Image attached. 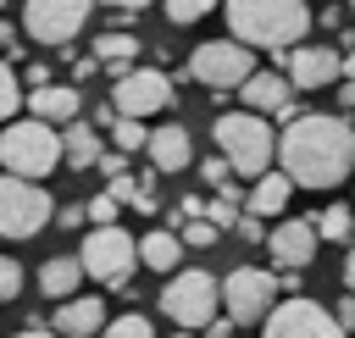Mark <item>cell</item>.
<instances>
[{
	"label": "cell",
	"mask_w": 355,
	"mask_h": 338,
	"mask_svg": "<svg viewBox=\"0 0 355 338\" xmlns=\"http://www.w3.org/2000/svg\"><path fill=\"white\" fill-rule=\"evenodd\" d=\"M277 166L300 183V188H338L349 172H355V127L344 116H300L283 127V144H277Z\"/></svg>",
	"instance_id": "6da1fadb"
},
{
	"label": "cell",
	"mask_w": 355,
	"mask_h": 338,
	"mask_svg": "<svg viewBox=\"0 0 355 338\" xmlns=\"http://www.w3.org/2000/svg\"><path fill=\"white\" fill-rule=\"evenodd\" d=\"M227 28L250 50L288 55L311 33V6L305 0H227Z\"/></svg>",
	"instance_id": "7a4b0ae2"
},
{
	"label": "cell",
	"mask_w": 355,
	"mask_h": 338,
	"mask_svg": "<svg viewBox=\"0 0 355 338\" xmlns=\"http://www.w3.org/2000/svg\"><path fill=\"white\" fill-rule=\"evenodd\" d=\"M216 150L233 161V177H266V172H277L272 161H277V144H283V133H272V116H261V111H227V116H216Z\"/></svg>",
	"instance_id": "3957f363"
},
{
	"label": "cell",
	"mask_w": 355,
	"mask_h": 338,
	"mask_svg": "<svg viewBox=\"0 0 355 338\" xmlns=\"http://www.w3.org/2000/svg\"><path fill=\"white\" fill-rule=\"evenodd\" d=\"M0 166L11 177H28V183H44L55 166H67V144H61L55 122H39V116L6 122V133H0Z\"/></svg>",
	"instance_id": "277c9868"
},
{
	"label": "cell",
	"mask_w": 355,
	"mask_h": 338,
	"mask_svg": "<svg viewBox=\"0 0 355 338\" xmlns=\"http://www.w3.org/2000/svg\"><path fill=\"white\" fill-rule=\"evenodd\" d=\"M155 305H161V316L172 321V327H189V332H205L222 310V283L211 277V272H200V266H183V272H172L166 283H161V294H155Z\"/></svg>",
	"instance_id": "5b68a950"
},
{
	"label": "cell",
	"mask_w": 355,
	"mask_h": 338,
	"mask_svg": "<svg viewBox=\"0 0 355 338\" xmlns=\"http://www.w3.org/2000/svg\"><path fill=\"white\" fill-rule=\"evenodd\" d=\"M255 72H261V66H255V50H250V44H239V39H211V44H200V50L189 55V66H183L178 78H194V83H205V89H216V94H239Z\"/></svg>",
	"instance_id": "8992f818"
},
{
	"label": "cell",
	"mask_w": 355,
	"mask_h": 338,
	"mask_svg": "<svg viewBox=\"0 0 355 338\" xmlns=\"http://www.w3.org/2000/svg\"><path fill=\"white\" fill-rule=\"evenodd\" d=\"M277 294H283V277L266 272V266H233L222 277V310L239 321V327H255L277 310Z\"/></svg>",
	"instance_id": "52a82bcc"
},
{
	"label": "cell",
	"mask_w": 355,
	"mask_h": 338,
	"mask_svg": "<svg viewBox=\"0 0 355 338\" xmlns=\"http://www.w3.org/2000/svg\"><path fill=\"white\" fill-rule=\"evenodd\" d=\"M55 199L44 183H28V177H0V233L6 238H33L44 222H55Z\"/></svg>",
	"instance_id": "ba28073f"
},
{
	"label": "cell",
	"mask_w": 355,
	"mask_h": 338,
	"mask_svg": "<svg viewBox=\"0 0 355 338\" xmlns=\"http://www.w3.org/2000/svg\"><path fill=\"white\" fill-rule=\"evenodd\" d=\"M78 260H83V272H89L94 283L122 288V283L133 277V266H139V244H133V233H122V227H89Z\"/></svg>",
	"instance_id": "9c48e42d"
},
{
	"label": "cell",
	"mask_w": 355,
	"mask_h": 338,
	"mask_svg": "<svg viewBox=\"0 0 355 338\" xmlns=\"http://www.w3.org/2000/svg\"><path fill=\"white\" fill-rule=\"evenodd\" d=\"M89 6L94 0H22V28L44 50H67L78 39V28L89 22Z\"/></svg>",
	"instance_id": "30bf717a"
},
{
	"label": "cell",
	"mask_w": 355,
	"mask_h": 338,
	"mask_svg": "<svg viewBox=\"0 0 355 338\" xmlns=\"http://www.w3.org/2000/svg\"><path fill=\"white\" fill-rule=\"evenodd\" d=\"M261 338H349V327H344L333 310H322L316 299L288 294V299L266 316V332H261Z\"/></svg>",
	"instance_id": "8fae6325"
},
{
	"label": "cell",
	"mask_w": 355,
	"mask_h": 338,
	"mask_svg": "<svg viewBox=\"0 0 355 338\" xmlns=\"http://www.w3.org/2000/svg\"><path fill=\"white\" fill-rule=\"evenodd\" d=\"M111 105L122 111V116H155V111H166L172 105V78L166 72H155V66H128L116 83H111Z\"/></svg>",
	"instance_id": "7c38bea8"
},
{
	"label": "cell",
	"mask_w": 355,
	"mask_h": 338,
	"mask_svg": "<svg viewBox=\"0 0 355 338\" xmlns=\"http://www.w3.org/2000/svg\"><path fill=\"white\" fill-rule=\"evenodd\" d=\"M239 100H244V111H261V116H277L283 127L305 116V111L294 105V78H288V72H255V78H250V83L239 89Z\"/></svg>",
	"instance_id": "4fadbf2b"
},
{
	"label": "cell",
	"mask_w": 355,
	"mask_h": 338,
	"mask_svg": "<svg viewBox=\"0 0 355 338\" xmlns=\"http://www.w3.org/2000/svg\"><path fill=\"white\" fill-rule=\"evenodd\" d=\"M316 244H322L316 222H305V216H288V222H277V227H272V238H266V255H272V266H283V272H300V266H311V260H316Z\"/></svg>",
	"instance_id": "5bb4252c"
},
{
	"label": "cell",
	"mask_w": 355,
	"mask_h": 338,
	"mask_svg": "<svg viewBox=\"0 0 355 338\" xmlns=\"http://www.w3.org/2000/svg\"><path fill=\"white\" fill-rule=\"evenodd\" d=\"M283 72L294 78V89H327V83H338L344 55L327 50V44H300V50L283 55Z\"/></svg>",
	"instance_id": "9a60e30c"
},
{
	"label": "cell",
	"mask_w": 355,
	"mask_h": 338,
	"mask_svg": "<svg viewBox=\"0 0 355 338\" xmlns=\"http://www.w3.org/2000/svg\"><path fill=\"white\" fill-rule=\"evenodd\" d=\"M50 327H55L61 338H94V332L111 327V321H105V299H100V294H72V299L55 305Z\"/></svg>",
	"instance_id": "2e32d148"
},
{
	"label": "cell",
	"mask_w": 355,
	"mask_h": 338,
	"mask_svg": "<svg viewBox=\"0 0 355 338\" xmlns=\"http://www.w3.org/2000/svg\"><path fill=\"white\" fill-rule=\"evenodd\" d=\"M28 116L39 122H83V94L72 83H44V89H28Z\"/></svg>",
	"instance_id": "e0dca14e"
},
{
	"label": "cell",
	"mask_w": 355,
	"mask_h": 338,
	"mask_svg": "<svg viewBox=\"0 0 355 338\" xmlns=\"http://www.w3.org/2000/svg\"><path fill=\"white\" fill-rule=\"evenodd\" d=\"M144 155L155 161V172H183V166H194V139H189L183 122H161L150 133V150Z\"/></svg>",
	"instance_id": "ac0fdd59"
},
{
	"label": "cell",
	"mask_w": 355,
	"mask_h": 338,
	"mask_svg": "<svg viewBox=\"0 0 355 338\" xmlns=\"http://www.w3.org/2000/svg\"><path fill=\"white\" fill-rule=\"evenodd\" d=\"M294 188H300V183H294L283 166H277V172H266V177H255V183H250V199H244V211H250V216H261V222H266V216H283Z\"/></svg>",
	"instance_id": "d6986e66"
},
{
	"label": "cell",
	"mask_w": 355,
	"mask_h": 338,
	"mask_svg": "<svg viewBox=\"0 0 355 338\" xmlns=\"http://www.w3.org/2000/svg\"><path fill=\"white\" fill-rule=\"evenodd\" d=\"M183 249H189V244H183V233H172V227H150V233L139 238V260H144L150 272H166V277L183 272V266H178Z\"/></svg>",
	"instance_id": "ffe728a7"
},
{
	"label": "cell",
	"mask_w": 355,
	"mask_h": 338,
	"mask_svg": "<svg viewBox=\"0 0 355 338\" xmlns=\"http://www.w3.org/2000/svg\"><path fill=\"white\" fill-rule=\"evenodd\" d=\"M83 277H89V272H83V260H78V255H55V260H44V266H39V294L61 305V299H72V294L83 288Z\"/></svg>",
	"instance_id": "44dd1931"
},
{
	"label": "cell",
	"mask_w": 355,
	"mask_h": 338,
	"mask_svg": "<svg viewBox=\"0 0 355 338\" xmlns=\"http://www.w3.org/2000/svg\"><path fill=\"white\" fill-rule=\"evenodd\" d=\"M61 144H67V166H72V172H89V166L105 161V144H100L94 122H67V127H61Z\"/></svg>",
	"instance_id": "7402d4cb"
},
{
	"label": "cell",
	"mask_w": 355,
	"mask_h": 338,
	"mask_svg": "<svg viewBox=\"0 0 355 338\" xmlns=\"http://www.w3.org/2000/svg\"><path fill=\"white\" fill-rule=\"evenodd\" d=\"M94 55H100V66H111L116 78L133 66V55H139V39L133 33H122V28H105L100 39H94Z\"/></svg>",
	"instance_id": "603a6c76"
},
{
	"label": "cell",
	"mask_w": 355,
	"mask_h": 338,
	"mask_svg": "<svg viewBox=\"0 0 355 338\" xmlns=\"http://www.w3.org/2000/svg\"><path fill=\"white\" fill-rule=\"evenodd\" d=\"M22 111H28V89H22V66H17V61H6V66H0V116H11V122H17Z\"/></svg>",
	"instance_id": "cb8c5ba5"
},
{
	"label": "cell",
	"mask_w": 355,
	"mask_h": 338,
	"mask_svg": "<svg viewBox=\"0 0 355 338\" xmlns=\"http://www.w3.org/2000/svg\"><path fill=\"white\" fill-rule=\"evenodd\" d=\"M316 233L327 244H355V205H327L316 216Z\"/></svg>",
	"instance_id": "d4e9b609"
},
{
	"label": "cell",
	"mask_w": 355,
	"mask_h": 338,
	"mask_svg": "<svg viewBox=\"0 0 355 338\" xmlns=\"http://www.w3.org/2000/svg\"><path fill=\"white\" fill-rule=\"evenodd\" d=\"M150 133H155V127H144L139 116H116V127H111V150H128V155H133V150H150Z\"/></svg>",
	"instance_id": "484cf974"
},
{
	"label": "cell",
	"mask_w": 355,
	"mask_h": 338,
	"mask_svg": "<svg viewBox=\"0 0 355 338\" xmlns=\"http://www.w3.org/2000/svg\"><path fill=\"white\" fill-rule=\"evenodd\" d=\"M161 11H166V22H178V28H189V22H200V17H211V11H216V0H161Z\"/></svg>",
	"instance_id": "4316f807"
},
{
	"label": "cell",
	"mask_w": 355,
	"mask_h": 338,
	"mask_svg": "<svg viewBox=\"0 0 355 338\" xmlns=\"http://www.w3.org/2000/svg\"><path fill=\"white\" fill-rule=\"evenodd\" d=\"M105 338H155V321L139 316V310H128V316H116V321L105 327Z\"/></svg>",
	"instance_id": "83f0119b"
},
{
	"label": "cell",
	"mask_w": 355,
	"mask_h": 338,
	"mask_svg": "<svg viewBox=\"0 0 355 338\" xmlns=\"http://www.w3.org/2000/svg\"><path fill=\"white\" fill-rule=\"evenodd\" d=\"M116 211H122V199L105 188V194H94L89 199V227H116Z\"/></svg>",
	"instance_id": "f1b7e54d"
},
{
	"label": "cell",
	"mask_w": 355,
	"mask_h": 338,
	"mask_svg": "<svg viewBox=\"0 0 355 338\" xmlns=\"http://www.w3.org/2000/svg\"><path fill=\"white\" fill-rule=\"evenodd\" d=\"M205 222H216V227L227 233V227H239V222H244V205H239V199H227V194H216V199H211V211H205Z\"/></svg>",
	"instance_id": "f546056e"
},
{
	"label": "cell",
	"mask_w": 355,
	"mask_h": 338,
	"mask_svg": "<svg viewBox=\"0 0 355 338\" xmlns=\"http://www.w3.org/2000/svg\"><path fill=\"white\" fill-rule=\"evenodd\" d=\"M178 233H183V244H189V249H205V244H216V238H222V227H216V222H205V216H200V222H183Z\"/></svg>",
	"instance_id": "4dcf8cb0"
},
{
	"label": "cell",
	"mask_w": 355,
	"mask_h": 338,
	"mask_svg": "<svg viewBox=\"0 0 355 338\" xmlns=\"http://www.w3.org/2000/svg\"><path fill=\"white\" fill-rule=\"evenodd\" d=\"M200 177H205L211 188H222V183H233V161L216 150V155H205V161H200Z\"/></svg>",
	"instance_id": "1f68e13d"
},
{
	"label": "cell",
	"mask_w": 355,
	"mask_h": 338,
	"mask_svg": "<svg viewBox=\"0 0 355 338\" xmlns=\"http://www.w3.org/2000/svg\"><path fill=\"white\" fill-rule=\"evenodd\" d=\"M17 294H22V260L0 255V299H17Z\"/></svg>",
	"instance_id": "d6a6232c"
},
{
	"label": "cell",
	"mask_w": 355,
	"mask_h": 338,
	"mask_svg": "<svg viewBox=\"0 0 355 338\" xmlns=\"http://www.w3.org/2000/svg\"><path fill=\"white\" fill-rule=\"evenodd\" d=\"M55 222H61V227H83V222H89V199H72V205H61V211H55Z\"/></svg>",
	"instance_id": "836d02e7"
},
{
	"label": "cell",
	"mask_w": 355,
	"mask_h": 338,
	"mask_svg": "<svg viewBox=\"0 0 355 338\" xmlns=\"http://www.w3.org/2000/svg\"><path fill=\"white\" fill-rule=\"evenodd\" d=\"M100 172H105V183H111V177H122V172H128V150H105Z\"/></svg>",
	"instance_id": "e575fe53"
},
{
	"label": "cell",
	"mask_w": 355,
	"mask_h": 338,
	"mask_svg": "<svg viewBox=\"0 0 355 338\" xmlns=\"http://www.w3.org/2000/svg\"><path fill=\"white\" fill-rule=\"evenodd\" d=\"M239 238H244V244H261V238H272V233L261 227V216H250V211H244V222H239Z\"/></svg>",
	"instance_id": "d590c367"
},
{
	"label": "cell",
	"mask_w": 355,
	"mask_h": 338,
	"mask_svg": "<svg viewBox=\"0 0 355 338\" xmlns=\"http://www.w3.org/2000/svg\"><path fill=\"white\" fill-rule=\"evenodd\" d=\"M205 338H239V321H233V316H216V321L205 327Z\"/></svg>",
	"instance_id": "8d00e7d4"
},
{
	"label": "cell",
	"mask_w": 355,
	"mask_h": 338,
	"mask_svg": "<svg viewBox=\"0 0 355 338\" xmlns=\"http://www.w3.org/2000/svg\"><path fill=\"white\" fill-rule=\"evenodd\" d=\"M94 6H111V11H144L150 0H94Z\"/></svg>",
	"instance_id": "74e56055"
},
{
	"label": "cell",
	"mask_w": 355,
	"mask_h": 338,
	"mask_svg": "<svg viewBox=\"0 0 355 338\" xmlns=\"http://www.w3.org/2000/svg\"><path fill=\"white\" fill-rule=\"evenodd\" d=\"M344 288L355 294V244H349V255H344Z\"/></svg>",
	"instance_id": "f35d334b"
},
{
	"label": "cell",
	"mask_w": 355,
	"mask_h": 338,
	"mask_svg": "<svg viewBox=\"0 0 355 338\" xmlns=\"http://www.w3.org/2000/svg\"><path fill=\"white\" fill-rule=\"evenodd\" d=\"M11 338H61L55 327H22V332H11Z\"/></svg>",
	"instance_id": "ab89813d"
},
{
	"label": "cell",
	"mask_w": 355,
	"mask_h": 338,
	"mask_svg": "<svg viewBox=\"0 0 355 338\" xmlns=\"http://www.w3.org/2000/svg\"><path fill=\"white\" fill-rule=\"evenodd\" d=\"M338 105H344V111H355V83H349V78H344V89H338Z\"/></svg>",
	"instance_id": "60d3db41"
},
{
	"label": "cell",
	"mask_w": 355,
	"mask_h": 338,
	"mask_svg": "<svg viewBox=\"0 0 355 338\" xmlns=\"http://www.w3.org/2000/svg\"><path fill=\"white\" fill-rule=\"evenodd\" d=\"M344 78H349V83H355V44H349V50H344Z\"/></svg>",
	"instance_id": "b9f144b4"
},
{
	"label": "cell",
	"mask_w": 355,
	"mask_h": 338,
	"mask_svg": "<svg viewBox=\"0 0 355 338\" xmlns=\"http://www.w3.org/2000/svg\"><path fill=\"white\" fill-rule=\"evenodd\" d=\"M172 338H200V332H189V327H178V332H172Z\"/></svg>",
	"instance_id": "7bdbcfd3"
},
{
	"label": "cell",
	"mask_w": 355,
	"mask_h": 338,
	"mask_svg": "<svg viewBox=\"0 0 355 338\" xmlns=\"http://www.w3.org/2000/svg\"><path fill=\"white\" fill-rule=\"evenodd\" d=\"M349 11H355V0H349Z\"/></svg>",
	"instance_id": "ee69618b"
}]
</instances>
